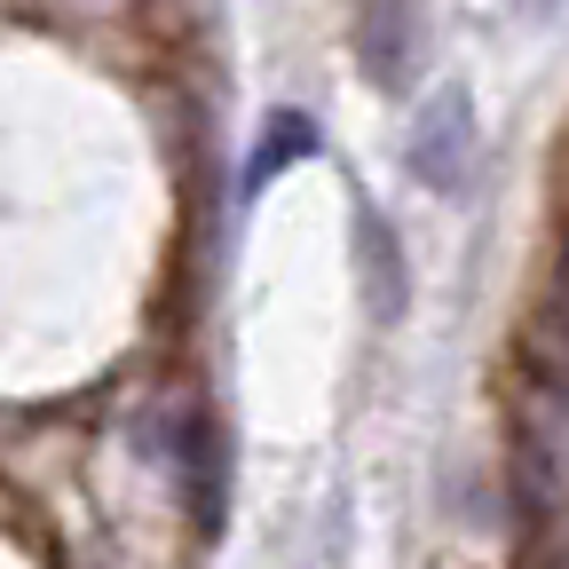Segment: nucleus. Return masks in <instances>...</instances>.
I'll list each match as a JSON object with an SVG mask.
<instances>
[{
	"label": "nucleus",
	"mask_w": 569,
	"mask_h": 569,
	"mask_svg": "<svg viewBox=\"0 0 569 569\" xmlns=\"http://www.w3.org/2000/svg\"><path fill=\"white\" fill-rule=\"evenodd\" d=\"M411 174H419L427 190H443V198H459V190L475 182V96H467L459 80L419 111V134H411Z\"/></svg>",
	"instance_id": "1"
},
{
	"label": "nucleus",
	"mask_w": 569,
	"mask_h": 569,
	"mask_svg": "<svg viewBox=\"0 0 569 569\" xmlns=\"http://www.w3.org/2000/svg\"><path fill=\"white\" fill-rule=\"evenodd\" d=\"M356 56H365L372 88H411V71H419V9L411 0H365V17H356Z\"/></svg>",
	"instance_id": "2"
},
{
	"label": "nucleus",
	"mask_w": 569,
	"mask_h": 569,
	"mask_svg": "<svg viewBox=\"0 0 569 569\" xmlns=\"http://www.w3.org/2000/svg\"><path fill=\"white\" fill-rule=\"evenodd\" d=\"M301 159H317V119L309 111H269L261 142H253L246 167H238V198H261L284 167H301Z\"/></svg>",
	"instance_id": "3"
},
{
	"label": "nucleus",
	"mask_w": 569,
	"mask_h": 569,
	"mask_svg": "<svg viewBox=\"0 0 569 569\" xmlns=\"http://www.w3.org/2000/svg\"><path fill=\"white\" fill-rule=\"evenodd\" d=\"M356 238H365V277H372V317H380V325H396V317H403V246H396V230L380 222L372 206L356 213Z\"/></svg>",
	"instance_id": "4"
}]
</instances>
